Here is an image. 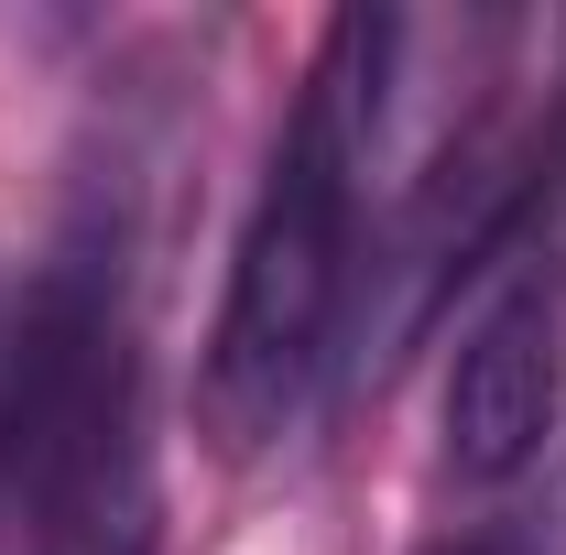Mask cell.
<instances>
[{
    "label": "cell",
    "mask_w": 566,
    "mask_h": 555,
    "mask_svg": "<svg viewBox=\"0 0 566 555\" xmlns=\"http://www.w3.org/2000/svg\"><path fill=\"white\" fill-rule=\"evenodd\" d=\"M392 44H403L392 11H338V33H327V55H316L273 164H262V197L240 218L229 294H218L208 359H197V415H208L218 458H262L305 415V392L338 348L349 251H359V175L381 164Z\"/></svg>",
    "instance_id": "cell-1"
},
{
    "label": "cell",
    "mask_w": 566,
    "mask_h": 555,
    "mask_svg": "<svg viewBox=\"0 0 566 555\" xmlns=\"http://www.w3.org/2000/svg\"><path fill=\"white\" fill-rule=\"evenodd\" d=\"M0 512L33 555H153V415L120 218H87L0 305Z\"/></svg>",
    "instance_id": "cell-2"
},
{
    "label": "cell",
    "mask_w": 566,
    "mask_h": 555,
    "mask_svg": "<svg viewBox=\"0 0 566 555\" xmlns=\"http://www.w3.org/2000/svg\"><path fill=\"white\" fill-rule=\"evenodd\" d=\"M566 415V294L556 283H512L480 305V327L447 359V469L458 480H512L545 458V436Z\"/></svg>",
    "instance_id": "cell-3"
},
{
    "label": "cell",
    "mask_w": 566,
    "mask_h": 555,
    "mask_svg": "<svg viewBox=\"0 0 566 555\" xmlns=\"http://www.w3.org/2000/svg\"><path fill=\"white\" fill-rule=\"evenodd\" d=\"M424 555H545V534L523 523V534H436Z\"/></svg>",
    "instance_id": "cell-4"
}]
</instances>
